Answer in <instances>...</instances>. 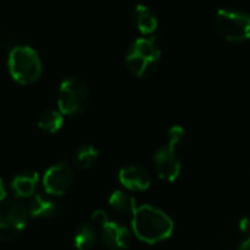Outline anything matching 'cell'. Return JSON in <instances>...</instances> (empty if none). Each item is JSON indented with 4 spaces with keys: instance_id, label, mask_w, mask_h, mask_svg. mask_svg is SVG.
Segmentation results:
<instances>
[{
    "instance_id": "4fadbf2b",
    "label": "cell",
    "mask_w": 250,
    "mask_h": 250,
    "mask_svg": "<svg viewBox=\"0 0 250 250\" xmlns=\"http://www.w3.org/2000/svg\"><path fill=\"white\" fill-rule=\"evenodd\" d=\"M133 23L138 28V31L144 35H151L155 32L157 26H158V19L157 16L152 13V10L149 7H146L145 4H138L133 9V15H132Z\"/></svg>"
},
{
    "instance_id": "7a4b0ae2",
    "label": "cell",
    "mask_w": 250,
    "mask_h": 250,
    "mask_svg": "<svg viewBox=\"0 0 250 250\" xmlns=\"http://www.w3.org/2000/svg\"><path fill=\"white\" fill-rule=\"evenodd\" d=\"M7 69L12 79L21 85H31L42 75L40 54L29 45H16L9 51Z\"/></svg>"
},
{
    "instance_id": "9c48e42d",
    "label": "cell",
    "mask_w": 250,
    "mask_h": 250,
    "mask_svg": "<svg viewBox=\"0 0 250 250\" xmlns=\"http://www.w3.org/2000/svg\"><path fill=\"white\" fill-rule=\"evenodd\" d=\"M103 243L110 250H126L132 243V233L127 227L108 220L101 227Z\"/></svg>"
},
{
    "instance_id": "e0dca14e",
    "label": "cell",
    "mask_w": 250,
    "mask_h": 250,
    "mask_svg": "<svg viewBox=\"0 0 250 250\" xmlns=\"http://www.w3.org/2000/svg\"><path fill=\"white\" fill-rule=\"evenodd\" d=\"M98 157H100V152L95 146L83 145L76 149L73 155V164L81 170H88L98 161Z\"/></svg>"
},
{
    "instance_id": "5b68a950",
    "label": "cell",
    "mask_w": 250,
    "mask_h": 250,
    "mask_svg": "<svg viewBox=\"0 0 250 250\" xmlns=\"http://www.w3.org/2000/svg\"><path fill=\"white\" fill-rule=\"evenodd\" d=\"M29 214L19 201L0 202V242L16 239L28 226Z\"/></svg>"
},
{
    "instance_id": "30bf717a",
    "label": "cell",
    "mask_w": 250,
    "mask_h": 250,
    "mask_svg": "<svg viewBox=\"0 0 250 250\" xmlns=\"http://www.w3.org/2000/svg\"><path fill=\"white\" fill-rule=\"evenodd\" d=\"M119 182L130 192H142L151 186V174L138 164H130L119 171Z\"/></svg>"
},
{
    "instance_id": "277c9868",
    "label": "cell",
    "mask_w": 250,
    "mask_h": 250,
    "mask_svg": "<svg viewBox=\"0 0 250 250\" xmlns=\"http://www.w3.org/2000/svg\"><path fill=\"white\" fill-rule=\"evenodd\" d=\"M91 101L88 85L76 76L66 78L59 88L57 105L63 116H75L86 110Z\"/></svg>"
},
{
    "instance_id": "7402d4cb",
    "label": "cell",
    "mask_w": 250,
    "mask_h": 250,
    "mask_svg": "<svg viewBox=\"0 0 250 250\" xmlns=\"http://www.w3.org/2000/svg\"><path fill=\"white\" fill-rule=\"evenodd\" d=\"M237 250H250V237L249 239H245Z\"/></svg>"
},
{
    "instance_id": "6da1fadb",
    "label": "cell",
    "mask_w": 250,
    "mask_h": 250,
    "mask_svg": "<svg viewBox=\"0 0 250 250\" xmlns=\"http://www.w3.org/2000/svg\"><path fill=\"white\" fill-rule=\"evenodd\" d=\"M132 230L141 242L155 245L171 237L174 223L160 208L141 205L132 215Z\"/></svg>"
},
{
    "instance_id": "ba28073f",
    "label": "cell",
    "mask_w": 250,
    "mask_h": 250,
    "mask_svg": "<svg viewBox=\"0 0 250 250\" xmlns=\"http://www.w3.org/2000/svg\"><path fill=\"white\" fill-rule=\"evenodd\" d=\"M152 164L157 176L166 182H174L182 171V161L177 157L176 146H171L168 144L157 149Z\"/></svg>"
},
{
    "instance_id": "d6986e66",
    "label": "cell",
    "mask_w": 250,
    "mask_h": 250,
    "mask_svg": "<svg viewBox=\"0 0 250 250\" xmlns=\"http://www.w3.org/2000/svg\"><path fill=\"white\" fill-rule=\"evenodd\" d=\"M108 220L110 218H108V215H107V212L104 209H97V211L92 212V223L95 226H98V227H101L103 224H105Z\"/></svg>"
},
{
    "instance_id": "9a60e30c",
    "label": "cell",
    "mask_w": 250,
    "mask_h": 250,
    "mask_svg": "<svg viewBox=\"0 0 250 250\" xmlns=\"http://www.w3.org/2000/svg\"><path fill=\"white\" fill-rule=\"evenodd\" d=\"M98 239V231L94 224H82L73 237V245L76 250H91Z\"/></svg>"
},
{
    "instance_id": "44dd1931",
    "label": "cell",
    "mask_w": 250,
    "mask_h": 250,
    "mask_svg": "<svg viewBox=\"0 0 250 250\" xmlns=\"http://www.w3.org/2000/svg\"><path fill=\"white\" fill-rule=\"evenodd\" d=\"M6 196H7V192H6V186L3 183V179L0 177V202L6 201Z\"/></svg>"
},
{
    "instance_id": "5bb4252c",
    "label": "cell",
    "mask_w": 250,
    "mask_h": 250,
    "mask_svg": "<svg viewBox=\"0 0 250 250\" xmlns=\"http://www.w3.org/2000/svg\"><path fill=\"white\" fill-rule=\"evenodd\" d=\"M108 205L111 207L113 211L122 215H133V212L138 208L135 198L123 190H114L108 198Z\"/></svg>"
},
{
    "instance_id": "52a82bcc",
    "label": "cell",
    "mask_w": 250,
    "mask_h": 250,
    "mask_svg": "<svg viewBox=\"0 0 250 250\" xmlns=\"http://www.w3.org/2000/svg\"><path fill=\"white\" fill-rule=\"evenodd\" d=\"M73 182H75L73 167L66 161L53 164L41 179V185L45 193L50 196H63L72 188Z\"/></svg>"
},
{
    "instance_id": "2e32d148",
    "label": "cell",
    "mask_w": 250,
    "mask_h": 250,
    "mask_svg": "<svg viewBox=\"0 0 250 250\" xmlns=\"http://www.w3.org/2000/svg\"><path fill=\"white\" fill-rule=\"evenodd\" d=\"M38 127L47 133H57L64 123V116L60 113V110H53L48 108L45 111H42L38 117Z\"/></svg>"
},
{
    "instance_id": "8fae6325",
    "label": "cell",
    "mask_w": 250,
    "mask_h": 250,
    "mask_svg": "<svg viewBox=\"0 0 250 250\" xmlns=\"http://www.w3.org/2000/svg\"><path fill=\"white\" fill-rule=\"evenodd\" d=\"M41 179L37 171H22L10 183V190L18 199H29L35 195Z\"/></svg>"
},
{
    "instance_id": "7c38bea8",
    "label": "cell",
    "mask_w": 250,
    "mask_h": 250,
    "mask_svg": "<svg viewBox=\"0 0 250 250\" xmlns=\"http://www.w3.org/2000/svg\"><path fill=\"white\" fill-rule=\"evenodd\" d=\"M25 207L29 214V218H37V220L51 218L59 211L57 205L53 201H50L41 195H34L32 198H29Z\"/></svg>"
},
{
    "instance_id": "3957f363",
    "label": "cell",
    "mask_w": 250,
    "mask_h": 250,
    "mask_svg": "<svg viewBox=\"0 0 250 250\" xmlns=\"http://www.w3.org/2000/svg\"><path fill=\"white\" fill-rule=\"evenodd\" d=\"M160 57L161 50L155 38L142 37L130 45L126 54V66L135 76L146 78L157 70Z\"/></svg>"
},
{
    "instance_id": "ffe728a7",
    "label": "cell",
    "mask_w": 250,
    "mask_h": 250,
    "mask_svg": "<svg viewBox=\"0 0 250 250\" xmlns=\"http://www.w3.org/2000/svg\"><path fill=\"white\" fill-rule=\"evenodd\" d=\"M239 231L245 236V239L250 237V218H242L239 223Z\"/></svg>"
},
{
    "instance_id": "8992f818",
    "label": "cell",
    "mask_w": 250,
    "mask_h": 250,
    "mask_svg": "<svg viewBox=\"0 0 250 250\" xmlns=\"http://www.w3.org/2000/svg\"><path fill=\"white\" fill-rule=\"evenodd\" d=\"M215 28L229 41H246L250 38V15L240 10L220 9L215 16Z\"/></svg>"
},
{
    "instance_id": "ac0fdd59",
    "label": "cell",
    "mask_w": 250,
    "mask_h": 250,
    "mask_svg": "<svg viewBox=\"0 0 250 250\" xmlns=\"http://www.w3.org/2000/svg\"><path fill=\"white\" fill-rule=\"evenodd\" d=\"M183 138H185V129L182 126H171L168 129V133H167L168 145L177 148V145L183 141Z\"/></svg>"
}]
</instances>
